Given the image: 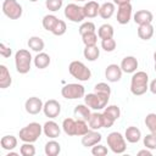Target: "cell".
Here are the masks:
<instances>
[{
  "mask_svg": "<svg viewBox=\"0 0 156 156\" xmlns=\"http://www.w3.org/2000/svg\"><path fill=\"white\" fill-rule=\"evenodd\" d=\"M149 90V76L144 71H136L130 78V93L135 96L144 95Z\"/></svg>",
  "mask_w": 156,
  "mask_h": 156,
  "instance_id": "obj_1",
  "label": "cell"
},
{
  "mask_svg": "<svg viewBox=\"0 0 156 156\" xmlns=\"http://www.w3.org/2000/svg\"><path fill=\"white\" fill-rule=\"evenodd\" d=\"M43 133V126L38 122H30L22 129H20L18 136L23 143H35Z\"/></svg>",
  "mask_w": 156,
  "mask_h": 156,
  "instance_id": "obj_2",
  "label": "cell"
},
{
  "mask_svg": "<svg viewBox=\"0 0 156 156\" xmlns=\"http://www.w3.org/2000/svg\"><path fill=\"white\" fill-rule=\"evenodd\" d=\"M32 54L29 52V50L27 49H20L16 51L15 54V67L16 71L21 74H26L30 71V66H32Z\"/></svg>",
  "mask_w": 156,
  "mask_h": 156,
  "instance_id": "obj_3",
  "label": "cell"
},
{
  "mask_svg": "<svg viewBox=\"0 0 156 156\" xmlns=\"http://www.w3.org/2000/svg\"><path fill=\"white\" fill-rule=\"evenodd\" d=\"M68 72L73 78L80 80V82H87L91 78L90 68H88L85 66V63H83L82 61H77V60L72 61L68 65Z\"/></svg>",
  "mask_w": 156,
  "mask_h": 156,
  "instance_id": "obj_4",
  "label": "cell"
},
{
  "mask_svg": "<svg viewBox=\"0 0 156 156\" xmlns=\"http://www.w3.org/2000/svg\"><path fill=\"white\" fill-rule=\"evenodd\" d=\"M110 100V95H105V94H99V93H89L87 95H84V104L87 106H89L91 110L99 111V110H104Z\"/></svg>",
  "mask_w": 156,
  "mask_h": 156,
  "instance_id": "obj_5",
  "label": "cell"
},
{
  "mask_svg": "<svg viewBox=\"0 0 156 156\" xmlns=\"http://www.w3.org/2000/svg\"><path fill=\"white\" fill-rule=\"evenodd\" d=\"M107 146L113 154H123L127 149V140L119 132H111L107 138Z\"/></svg>",
  "mask_w": 156,
  "mask_h": 156,
  "instance_id": "obj_6",
  "label": "cell"
},
{
  "mask_svg": "<svg viewBox=\"0 0 156 156\" xmlns=\"http://www.w3.org/2000/svg\"><path fill=\"white\" fill-rule=\"evenodd\" d=\"M61 95L67 100L82 99L85 95V88L79 83H68L62 87Z\"/></svg>",
  "mask_w": 156,
  "mask_h": 156,
  "instance_id": "obj_7",
  "label": "cell"
},
{
  "mask_svg": "<svg viewBox=\"0 0 156 156\" xmlns=\"http://www.w3.org/2000/svg\"><path fill=\"white\" fill-rule=\"evenodd\" d=\"M2 12L10 20H18L23 13V9L17 0H4Z\"/></svg>",
  "mask_w": 156,
  "mask_h": 156,
  "instance_id": "obj_8",
  "label": "cell"
},
{
  "mask_svg": "<svg viewBox=\"0 0 156 156\" xmlns=\"http://www.w3.org/2000/svg\"><path fill=\"white\" fill-rule=\"evenodd\" d=\"M65 17L73 22V23H80L85 20V15H84V10H83V6H79L77 4H68L66 7H65Z\"/></svg>",
  "mask_w": 156,
  "mask_h": 156,
  "instance_id": "obj_9",
  "label": "cell"
},
{
  "mask_svg": "<svg viewBox=\"0 0 156 156\" xmlns=\"http://www.w3.org/2000/svg\"><path fill=\"white\" fill-rule=\"evenodd\" d=\"M43 112L46 117H49L50 119H54L58 117V115L61 113V104L55 99H50L44 102Z\"/></svg>",
  "mask_w": 156,
  "mask_h": 156,
  "instance_id": "obj_10",
  "label": "cell"
},
{
  "mask_svg": "<svg viewBox=\"0 0 156 156\" xmlns=\"http://www.w3.org/2000/svg\"><path fill=\"white\" fill-rule=\"evenodd\" d=\"M43 107H44V102L38 96H30L24 102V108L29 115H38L40 111H43Z\"/></svg>",
  "mask_w": 156,
  "mask_h": 156,
  "instance_id": "obj_11",
  "label": "cell"
},
{
  "mask_svg": "<svg viewBox=\"0 0 156 156\" xmlns=\"http://www.w3.org/2000/svg\"><path fill=\"white\" fill-rule=\"evenodd\" d=\"M133 17V7L130 4L121 5L117 9V22L119 24H127Z\"/></svg>",
  "mask_w": 156,
  "mask_h": 156,
  "instance_id": "obj_12",
  "label": "cell"
},
{
  "mask_svg": "<svg viewBox=\"0 0 156 156\" xmlns=\"http://www.w3.org/2000/svg\"><path fill=\"white\" fill-rule=\"evenodd\" d=\"M122 73H123V71H122L121 66H118L116 63H111L105 69V78L110 83H116V82L121 80Z\"/></svg>",
  "mask_w": 156,
  "mask_h": 156,
  "instance_id": "obj_13",
  "label": "cell"
},
{
  "mask_svg": "<svg viewBox=\"0 0 156 156\" xmlns=\"http://www.w3.org/2000/svg\"><path fill=\"white\" fill-rule=\"evenodd\" d=\"M102 140V135L101 133H99L98 130L90 129L87 134H84L82 136V145L84 147H93L94 145L99 144Z\"/></svg>",
  "mask_w": 156,
  "mask_h": 156,
  "instance_id": "obj_14",
  "label": "cell"
},
{
  "mask_svg": "<svg viewBox=\"0 0 156 156\" xmlns=\"http://www.w3.org/2000/svg\"><path fill=\"white\" fill-rule=\"evenodd\" d=\"M43 133L45 134V136L50 138V139H56L60 136L61 133V127L52 119L46 121L43 126Z\"/></svg>",
  "mask_w": 156,
  "mask_h": 156,
  "instance_id": "obj_15",
  "label": "cell"
},
{
  "mask_svg": "<svg viewBox=\"0 0 156 156\" xmlns=\"http://www.w3.org/2000/svg\"><path fill=\"white\" fill-rule=\"evenodd\" d=\"M119 66L124 73H134V72H136L139 62H138L136 57H134V56H126L124 58H122Z\"/></svg>",
  "mask_w": 156,
  "mask_h": 156,
  "instance_id": "obj_16",
  "label": "cell"
},
{
  "mask_svg": "<svg viewBox=\"0 0 156 156\" xmlns=\"http://www.w3.org/2000/svg\"><path fill=\"white\" fill-rule=\"evenodd\" d=\"M154 15L149 10H139L133 15V21L139 26V24H145V23H152Z\"/></svg>",
  "mask_w": 156,
  "mask_h": 156,
  "instance_id": "obj_17",
  "label": "cell"
},
{
  "mask_svg": "<svg viewBox=\"0 0 156 156\" xmlns=\"http://www.w3.org/2000/svg\"><path fill=\"white\" fill-rule=\"evenodd\" d=\"M74 117L76 119H82V121H89L90 116H91V112H90V107L87 106L85 104H79L74 107Z\"/></svg>",
  "mask_w": 156,
  "mask_h": 156,
  "instance_id": "obj_18",
  "label": "cell"
},
{
  "mask_svg": "<svg viewBox=\"0 0 156 156\" xmlns=\"http://www.w3.org/2000/svg\"><path fill=\"white\" fill-rule=\"evenodd\" d=\"M83 10H84V15H85V18H95L98 15H99V10H100V5L91 0V1H87L83 6Z\"/></svg>",
  "mask_w": 156,
  "mask_h": 156,
  "instance_id": "obj_19",
  "label": "cell"
},
{
  "mask_svg": "<svg viewBox=\"0 0 156 156\" xmlns=\"http://www.w3.org/2000/svg\"><path fill=\"white\" fill-rule=\"evenodd\" d=\"M138 37L143 40H150L154 37V26L152 23H145V24H139L138 27Z\"/></svg>",
  "mask_w": 156,
  "mask_h": 156,
  "instance_id": "obj_20",
  "label": "cell"
},
{
  "mask_svg": "<svg viewBox=\"0 0 156 156\" xmlns=\"http://www.w3.org/2000/svg\"><path fill=\"white\" fill-rule=\"evenodd\" d=\"M124 138H126V140H127L128 143L135 144V143H138V141L141 139V132H140L139 128H136V127H134V126H130V127H128V128L126 129V132H124Z\"/></svg>",
  "mask_w": 156,
  "mask_h": 156,
  "instance_id": "obj_21",
  "label": "cell"
},
{
  "mask_svg": "<svg viewBox=\"0 0 156 156\" xmlns=\"http://www.w3.org/2000/svg\"><path fill=\"white\" fill-rule=\"evenodd\" d=\"M33 62H34V66H35L37 68L44 69V68H46V67L50 65L51 58H50L49 54L41 51V52H37L35 57L33 58Z\"/></svg>",
  "mask_w": 156,
  "mask_h": 156,
  "instance_id": "obj_22",
  "label": "cell"
},
{
  "mask_svg": "<svg viewBox=\"0 0 156 156\" xmlns=\"http://www.w3.org/2000/svg\"><path fill=\"white\" fill-rule=\"evenodd\" d=\"M12 84V77L5 65H0V88L6 89Z\"/></svg>",
  "mask_w": 156,
  "mask_h": 156,
  "instance_id": "obj_23",
  "label": "cell"
},
{
  "mask_svg": "<svg viewBox=\"0 0 156 156\" xmlns=\"http://www.w3.org/2000/svg\"><path fill=\"white\" fill-rule=\"evenodd\" d=\"M116 11V7H115V4L113 2H104L102 5H100V10H99V16L104 20H108L113 16Z\"/></svg>",
  "mask_w": 156,
  "mask_h": 156,
  "instance_id": "obj_24",
  "label": "cell"
},
{
  "mask_svg": "<svg viewBox=\"0 0 156 156\" xmlns=\"http://www.w3.org/2000/svg\"><path fill=\"white\" fill-rule=\"evenodd\" d=\"M27 45H28V48H29L30 50H33V51H35V52H41V51L44 50V48H45L44 40H43L40 37H37V35L30 37V38L28 39V41H27Z\"/></svg>",
  "mask_w": 156,
  "mask_h": 156,
  "instance_id": "obj_25",
  "label": "cell"
},
{
  "mask_svg": "<svg viewBox=\"0 0 156 156\" xmlns=\"http://www.w3.org/2000/svg\"><path fill=\"white\" fill-rule=\"evenodd\" d=\"M44 152H45L46 156H57L61 152V145H60V143L56 141L55 139H51L50 141H48L45 144Z\"/></svg>",
  "mask_w": 156,
  "mask_h": 156,
  "instance_id": "obj_26",
  "label": "cell"
},
{
  "mask_svg": "<svg viewBox=\"0 0 156 156\" xmlns=\"http://www.w3.org/2000/svg\"><path fill=\"white\" fill-rule=\"evenodd\" d=\"M62 130L69 135V136H73L76 135V128H77V119H73L71 117L68 118H65L63 122H62Z\"/></svg>",
  "mask_w": 156,
  "mask_h": 156,
  "instance_id": "obj_27",
  "label": "cell"
},
{
  "mask_svg": "<svg viewBox=\"0 0 156 156\" xmlns=\"http://www.w3.org/2000/svg\"><path fill=\"white\" fill-rule=\"evenodd\" d=\"M18 144V140L15 135H4L0 140V145L4 150H7V151H11L13 150Z\"/></svg>",
  "mask_w": 156,
  "mask_h": 156,
  "instance_id": "obj_28",
  "label": "cell"
},
{
  "mask_svg": "<svg viewBox=\"0 0 156 156\" xmlns=\"http://www.w3.org/2000/svg\"><path fill=\"white\" fill-rule=\"evenodd\" d=\"M83 56L84 58H87L88 61H96L100 56V49L96 45L93 46H85L83 50Z\"/></svg>",
  "mask_w": 156,
  "mask_h": 156,
  "instance_id": "obj_29",
  "label": "cell"
},
{
  "mask_svg": "<svg viewBox=\"0 0 156 156\" xmlns=\"http://www.w3.org/2000/svg\"><path fill=\"white\" fill-rule=\"evenodd\" d=\"M115 34V29L111 24L108 23H104L99 27L98 29V37L102 40V39H107V38H113Z\"/></svg>",
  "mask_w": 156,
  "mask_h": 156,
  "instance_id": "obj_30",
  "label": "cell"
},
{
  "mask_svg": "<svg viewBox=\"0 0 156 156\" xmlns=\"http://www.w3.org/2000/svg\"><path fill=\"white\" fill-rule=\"evenodd\" d=\"M89 128L94 129V130H99L102 128V113L99 112H93L89 121H88Z\"/></svg>",
  "mask_w": 156,
  "mask_h": 156,
  "instance_id": "obj_31",
  "label": "cell"
},
{
  "mask_svg": "<svg viewBox=\"0 0 156 156\" xmlns=\"http://www.w3.org/2000/svg\"><path fill=\"white\" fill-rule=\"evenodd\" d=\"M58 20H60V18H57L55 15H45V16L43 17V21H41L43 28H44L45 30H48V32H51Z\"/></svg>",
  "mask_w": 156,
  "mask_h": 156,
  "instance_id": "obj_32",
  "label": "cell"
},
{
  "mask_svg": "<svg viewBox=\"0 0 156 156\" xmlns=\"http://www.w3.org/2000/svg\"><path fill=\"white\" fill-rule=\"evenodd\" d=\"M144 123L147 127V129L150 130V133L156 134V113H154V112L147 113L146 117H145Z\"/></svg>",
  "mask_w": 156,
  "mask_h": 156,
  "instance_id": "obj_33",
  "label": "cell"
},
{
  "mask_svg": "<svg viewBox=\"0 0 156 156\" xmlns=\"http://www.w3.org/2000/svg\"><path fill=\"white\" fill-rule=\"evenodd\" d=\"M98 34L96 32H90V33H87L84 35H82V41L85 46H93V45H96L98 43Z\"/></svg>",
  "mask_w": 156,
  "mask_h": 156,
  "instance_id": "obj_34",
  "label": "cell"
},
{
  "mask_svg": "<svg viewBox=\"0 0 156 156\" xmlns=\"http://www.w3.org/2000/svg\"><path fill=\"white\" fill-rule=\"evenodd\" d=\"M20 154L22 156H34L35 146L33 145V143H23L20 147Z\"/></svg>",
  "mask_w": 156,
  "mask_h": 156,
  "instance_id": "obj_35",
  "label": "cell"
},
{
  "mask_svg": "<svg viewBox=\"0 0 156 156\" xmlns=\"http://www.w3.org/2000/svg\"><path fill=\"white\" fill-rule=\"evenodd\" d=\"M104 112L107 113L108 116H111L115 121H117V119L121 117V108H119L117 105H107V106L104 108Z\"/></svg>",
  "mask_w": 156,
  "mask_h": 156,
  "instance_id": "obj_36",
  "label": "cell"
},
{
  "mask_svg": "<svg viewBox=\"0 0 156 156\" xmlns=\"http://www.w3.org/2000/svg\"><path fill=\"white\" fill-rule=\"evenodd\" d=\"M90 130L89 124L87 121H82V119H77V128H76V135L78 136H83L84 134H87Z\"/></svg>",
  "mask_w": 156,
  "mask_h": 156,
  "instance_id": "obj_37",
  "label": "cell"
},
{
  "mask_svg": "<svg viewBox=\"0 0 156 156\" xmlns=\"http://www.w3.org/2000/svg\"><path fill=\"white\" fill-rule=\"evenodd\" d=\"M66 30H67L66 22H65V21H62V20H58V21H57V23L55 24L54 29L51 30V33H52L54 35H56V37H61V35H63V34L66 33Z\"/></svg>",
  "mask_w": 156,
  "mask_h": 156,
  "instance_id": "obj_38",
  "label": "cell"
},
{
  "mask_svg": "<svg viewBox=\"0 0 156 156\" xmlns=\"http://www.w3.org/2000/svg\"><path fill=\"white\" fill-rule=\"evenodd\" d=\"M79 34H80V37L82 35H84V34H87V33H90V32H96V27H95V24L93 23V22H90V21H87V22H83L80 26H79Z\"/></svg>",
  "mask_w": 156,
  "mask_h": 156,
  "instance_id": "obj_39",
  "label": "cell"
},
{
  "mask_svg": "<svg viewBox=\"0 0 156 156\" xmlns=\"http://www.w3.org/2000/svg\"><path fill=\"white\" fill-rule=\"evenodd\" d=\"M143 143H144V146L146 149L156 150V134H152V133L147 134L146 136H144Z\"/></svg>",
  "mask_w": 156,
  "mask_h": 156,
  "instance_id": "obj_40",
  "label": "cell"
},
{
  "mask_svg": "<svg viewBox=\"0 0 156 156\" xmlns=\"http://www.w3.org/2000/svg\"><path fill=\"white\" fill-rule=\"evenodd\" d=\"M116 46H117V44H116V40L113 38H107V39L101 40V48L106 52H112L116 49Z\"/></svg>",
  "mask_w": 156,
  "mask_h": 156,
  "instance_id": "obj_41",
  "label": "cell"
},
{
  "mask_svg": "<svg viewBox=\"0 0 156 156\" xmlns=\"http://www.w3.org/2000/svg\"><path fill=\"white\" fill-rule=\"evenodd\" d=\"M63 5V0H45V6L49 11L56 12L58 11Z\"/></svg>",
  "mask_w": 156,
  "mask_h": 156,
  "instance_id": "obj_42",
  "label": "cell"
},
{
  "mask_svg": "<svg viewBox=\"0 0 156 156\" xmlns=\"http://www.w3.org/2000/svg\"><path fill=\"white\" fill-rule=\"evenodd\" d=\"M94 91H95V93H99V94L111 95V88H110V85H108L107 83H104V82H100V83L95 84Z\"/></svg>",
  "mask_w": 156,
  "mask_h": 156,
  "instance_id": "obj_43",
  "label": "cell"
},
{
  "mask_svg": "<svg viewBox=\"0 0 156 156\" xmlns=\"http://www.w3.org/2000/svg\"><path fill=\"white\" fill-rule=\"evenodd\" d=\"M107 152H108V149L101 144H96L91 147V154L94 156H105L107 155Z\"/></svg>",
  "mask_w": 156,
  "mask_h": 156,
  "instance_id": "obj_44",
  "label": "cell"
},
{
  "mask_svg": "<svg viewBox=\"0 0 156 156\" xmlns=\"http://www.w3.org/2000/svg\"><path fill=\"white\" fill-rule=\"evenodd\" d=\"M115 122H116V121H115L111 116H108L107 113L102 112V128H110V127L113 126Z\"/></svg>",
  "mask_w": 156,
  "mask_h": 156,
  "instance_id": "obj_45",
  "label": "cell"
},
{
  "mask_svg": "<svg viewBox=\"0 0 156 156\" xmlns=\"http://www.w3.org/2000/svg\"><path fill=\"white\" fill-rule=\"evenodd\" d=\"M11 54H12L11 48L7 46V45H5L4 43H0V55H1L4 58H7V57L11 56Z\"/></svg>",
  "mask_w": 156,
  "mask_h": 156,
  "instance_id": "obj_46",
  "label": "cell"
},
{
  "mask_svg": "<svg viewBox=\"0 0 156 156\" xmlns=\"http://www.w3.org/2000/svg\"><path fill=\"white\" fill-rule=\"evenodd\" d=\"M149 90H150L152 94H155V95H156V78H155V79H152V80H151V83L149 84Z\"/></svg>",
  "mask_w": 156,
  "mask_h": 156,
  "instance_id": "obj_47",
  "label": "cell"
},
{
  "mask_svg": "<svg viewBox=\"0 0 156 156\" xmlns=\"http://www.w3.org/2000/svg\"><path fill=\"white\" fill-rule=\"evenodd\" d=\"M138 155L139 156H151V151H150V149H144V150H140V151H138Z\"/></svg>",
  "mask_w": 156,
  "mask_h": 156,
  "instance_id": "obj_48",
  "label": "cell"
},
{
  "mask_svg": "<svg viewBox=\"0 0 156 156\" xmlns=\"http://www.w3.org/2000/svg\"><path fill=\"white\" fill-rule=\"evenodd\" d=\"M130 1H132V0H113V4H115V5H118V6H121V5L130 4Z\"/></svg>",
  "mask_w": 156,
  "mask_h": 156,
  "instance_id": "obj_49",
  "label": "cell"
},
{
  "mask_svg": "<svg viewBox=\"0 0 156 156\" xmlns=\"http://www.w3.org/2000/svg\"><path fill=\"white\" fill-rule=\"evenodd\" d=\"M18 155H20V154H17V152H13V151L11 150V151H10V152H9L6 156H18Z\"/></svg>",
  "mask_w": 156,
  "mask_h": 156,
  "instance_id": "obj_50",
  "label": "cell"
},
{
  "mask_svg": "<svg viewBox=\"0 0 156 156\" xmlns=\"http://www.w3.org/2000/svg\"><path fill=\"white\" fill-rule=\"evenodd\" d=\"M154 60H155V62H156V51L154 52Z\"/></svg>",
  "mask_w": 156,
  "mask_h": 156,
  "instance_id": "obj_51",
  "label": "cell"
},
{
  "mask_svg": "<svg viewBox=\"0 0 156 156\" xmlns=\"http://www.w3.org/2000/svg\"><path fill=\"white\" fill-rule=\"evenodd\" d=\"M29 1H30V2H37L38 0H29Z\"/></svg>",
  "mask_w": 156,
  "mask_h": 156,
  "instance_id": "obj_52",
  "label": "cell"
},
{
  "mask_svg": "<svg viewBox=\"0 0 156 156\" xmlns=\"http://www.w3.org/2000/svg\"><path fill=\"white\" fill-rule=\"evenodd\" d=\"M74 1H78L79 2V1H88V0H74Z\"/></svg>",
  "mask_w": 156,
  "mask_h": 156,
  "instance_id": "obj_53",
  "label": "cell"
},
{
  "mask_svg": "<svg viewBox=\"0 0 156 156\" xmlns=\"http://www.w3.org/2000/svg\"><path fill=\"white\" fill-rule=\"evenodd\" d=\"M154 68H155V72H156V62H155V66H154Z\"/></svg>",
  "mask_w": 156,
  "mask_h": 156,
  "instance_id": "obj_54",
  "label": "cell"
}]
</instances>
